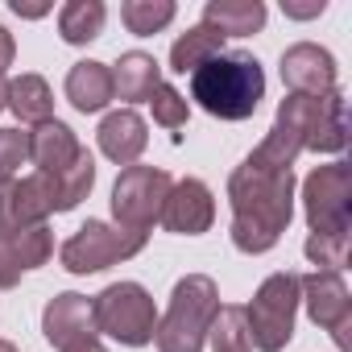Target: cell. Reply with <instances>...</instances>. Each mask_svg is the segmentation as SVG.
Instances as JSON below:
<instances>
[{
  "label": "cell",
  "mask_w": 352,
  "mask_h": 352,
  "mask_svg": "<svg viewBox=\"0 0 352 352\" xmlns=\"http://www.w3.org/2000/svg\"><path fill=\"white\" fill-rule=\"evenodd\" d=\"M13 249H17L21 270H38V265H46L50 253H54V232H50L46 224L25 228V232H13Z\"/></svg>",
  "instance_id": "4316f807"
},
{
  "label": "cell",
  "mask_w": 352,
  "mask_h": 352,
  "mask_svg": "<svg viewBox=\"0 0 352 352\" xmlns=\"http://www.w3.org/2000/svg\"><path fill=\"white\" fill-rule=\"evenodd\" d=\"M157 83H162V67H157L153 54L129 50V54H120V63L112 67V96H116V100L141 104V100L153 96Z\"/></svg>",
  "instance_id": "2e32d148"
},
{
  "label": "cell",
  "mask_w": 352,
  "mask_h": 352,
  "mask_svg": "<svg viewBox=\"0 0 352 352\" xmlns=\"http://www.w3.org/2000/svg\"><path fill=\"white\" fill-rule=\"evenodd\" d=\"M224 54V38L212 30V25H191L179 42L170 46V71H179V75H195L204 63L220 58Z\"/></svg>",
  "instance_id": "d6986e66"
},
{
  "label": "cell",
  "mask_w": 352,
  "mask_h": 352,
  "mask_svg": "<svg viewBox=\"0 0 352 352\" xmlns=\"http://www.w3.org/2000/svg\"><path fill=\"white\" fill-rule=\"evenodd\" d=\"M232 245L241 253H270L294 216V170L270 166L249 153L228 179Z\"/></svg>",
  "instance_id": "6da1fadb"
},
{
  "label": "cell",
  "mask_w": 352,
  "mask_h": 352,
  "mask_svg": "<svg viewBox=\"0 0 352 352\" xmlns=\"http://www.w3.org/2000/svg\"><path fill=\"white\" fill-rule=\"evenodd\" d=\"M67 100L75 104V112H104L116 96H112V67L83 58L67 71Z\"/></svg>",
  "instance_id": "9a60e30c"
},
{
  "label": "cell",
  "mask_w": 352,
  "mask_h": 352,
  "mask_svg": "<svg viewBox=\"0 0 352 352\" xmlns=\"http://www.w3.org/2000/svg\"><path fill=\"white\" fill-rule=\"evenodd\" d=\"M91 319H96V336H112L129 348H141L153 340L157 307L141 282H112L91 298Z\"/></svg>",
  "instance_id": "277c9868"
},
{
  "label": "cell",
  "mask_w": 352,
  "mask_h": 352,
  "mask_svg": "<svg viewBox=\"0 0 352 352\" xmlns=\"http://www.w3.org/2000/svg\"><path fill=\"white\" fill-rule=\"evenodd\" d=\"M54 216V179L50 174H30V179L13 183V228H38Z\"/></svg>",
  "instance_id": "ac0fdd59"
},
{
  "label": "cell",
  "mask_w": 352,
  "mask_h": 352,
  "mask_svg": "<svg viewBox=\"0 0 352 352\" xmlns=\"http://www.w3.org/2000/svg\"><path fill=\"white\" fill-rule=\"evenodd\" d=\"M9 112L21 124H42L54 120V91L42 75H17L9 83Z\"/></svg>",
  "instance_id": "ffe728a7"
},
{
  "label": "cell",
  "mask_w": 352,
  "mask_h": 352,
  "mask_svg": "<svg viewBox=\"0 0 352 352\" xmlns=\"http://www.w3.org/2000/svg\"><path fill=\"white\" fill-rule=\"evenodd\" d=\"M13 58H17V42H13V34L0 25V75H5V67H13Z\"/></svg>",
  "instance_id": "1f68e13d"
},
{
  "label": "cell",
  "mask_w": 352,
  "mask_h": 352,
  "mask_svg": "<svg viewBox=\"0 0 352 352\" xmlns=\"http://www.w3.org/2000/svg\"><path fill=\"white\" fill-rule=\"evenodd\" d=\"M298 302H307V315L315 319V327L331 331V340L344 348L348 344V323H352V298H348V286L340 274H327V270H315L307 278H298Z\"/></svg>",
  "instance_id": "9c48e42d"
},
{
  "label": "cell",
  "mask_w": 352,
  "mask_h": 352,
  "mask_svg": "<svg viewBox=\"0 0 352 352\" xmlns=\"http://www.w3.org/2000/svg\"><path fill=\"white\" fill-rule=\"evenodd\" d=\"M174 13H179V5H174V0H124V5H120V21H124V30L137 34V38L162 34V30L174 21Z\"/></svg>",
  "instance_id": "603a6c76"
},
{
  "label": "cell",
  "mask_w": 352,
  "mask_h": 352,
  "mask_svg": "<svg viewBox=\"0 0 352 352\" xmlns=\"http://www.w3.org/2000/svg\"><path fill=\"white\" fill-rule=\"evenodd\" d=\"M216 311H220V290L208 274H187L183 282H174L170 307L153 327L157 352H204Z\"/></svg>",
  "instance_id": "3957f363"
},
{
  "label": "cell",
  "mask_w": 352,
  "mask_h": 352,
  "mask_svg": "<svg viewBox=\"0 0 352 352\" xmlns=\"http://www.w3.org/2000/svg\"><path fill=\"white\" fill-rule=\"evenodd\" d=\"M79 153L83 145L63 120H42L30 129V162L38 166V174H63Z\"/></svg>",
  "instance_id": "5bb4252c"
},
{
  "label": "cell",
  "mask_w": 352,
  "mask_h": 352,
  "mask_svg": "<svg viewBox=\"0 0 352 352\" xmlns=\"http://www.w3.org/2000/svg\"><path fill=\"white\" fill-rule=\"evenodd\" d=\"M42 331H46V340H50L58 352L71 348V344H79V340H87V336H96L91 298H83V294H75V290L54 294V298L46 302V311H42Z\"/></svg>",
  "instance_id": "7c38bea8"
},
{
  "label": "cell",
  "mask_w": 352,
  "mask_h": 352,
  "mask_svg": "<svg viewBox=\"0 0 352 352\" xmlns=\"http://www.w3.org/2000/svg\"><path fill=\"white\" fill-rule=\"evenodd\" d=\"M191 100L220 120H249L265 100V71L253 54H220L191 75Z\"/></svg>",
  "instance_id": "7a4b0ae2"
},
{
  "label": "cell",
  "mask_w": 352,
  "mask_h": 352,
  "mask_svg": "<svg viewBox=\"0 0 352 352\" xmlns=\"http://www.w3.org/2000/svg\"><path fill=\"white\" fill-rule=\"evenodd\" d=\"M294 311H298V274H270L253 302L245 307L249 319V344L257 352H282L294 340Z\"/></svg>",
  "instance_id": "5b68a950"
},
{
  "label": "cell",
  "mask_w": 352,
  "mask_h": 352,
  "mask_svg": "<svg viewBox=\"0 0 352 352\" xmlns=\"http://www.w3.org/2000/svg\"><path fill=\"white\" fill-rule=\"evenodd\" d=\"M302 216H307L311 232H348L352 228V166L348 162H327L307 174Z\"/></svg>",
  "instance_id": "ba28073f"
},
{
  "label": "cell",
  "mask_w": 352,
  "mask_h": 352,
  "mask_svg": "<svg viewBox=\"0 0 352 352\" xmlns=\"http://www.w3.org/2000/svg\"><path fill=\"white\" fill-rule=\"evenodd\" d=\"M208 344H212V352H253V344H249V319H245V307H220V311H216V319H212Z\"/></svg>",
  "instance_id": "d4e9b609"
},
{
  "label": "cell",
  "mask_w": 352,
  "mask_h": 352,
  "mask_svg": "<svg viewBox=\"0 0 352 352\" xmlns=\"http://www.w3.org/2000/svg\"><path fill=\"white\" fill-rule=\"evenodd\" d=\"M170 174L162 166H124L120 179L112 187V220L116 228H129V232H145L157 224L162 216V204L170 195Z\"/></svg>",
  "instance_id": "8992f818"
},
{
  "label": "cell",
  "mask_w": 352,
  "mask_h": 352,
  "mask_svg": "<svg viewBox=\"0 0 352 352\" xmlns=\"http://www.w3.org/2000/svg\"><path fill=\"white\" fill-rule=\"evenodd\" d=\"M0 352H17V344H9V340H0Z\"/></svg>",
  "instance_id": "d590c367"
},
{
  "label": "cell",
  "mask_w": 352,
  "mask_h": 352,
  "mask_svg": "<svg viewBox=\"0 0 352 352\" xmlns=\"http://www.w3.org/2000/svg\"><path fill=\"white\" fill-rule=\"evenodd\" d=\"M145 104L153 108V120H157L162 129H183V124H187V116H191V104H187L179 91H174L170 83H157V87H153V96H149Z\"/></svg>",
  "instance_id": "83f0119b"
},
{
  "label": "cell",
  "mask_w": 352,
  "mask_h": 352,
  "mask_svg": "<svg viewBox=\"0 0 352 352\" xmlns=\"http://www.w3.org/2000/svg\"><path fill=\"white\" fill-rule=\"evenodd\" d=\"M327 5H323V0H315V5H290V0H282V13L286 17H298V21H307V17H319Z\"/></svg>",
  "instance_id": "4dcf8cb0"
},
{
  "label": "cell",
  "mask_w": 352,
  "mask_h": 352,
  "mask_svg": "<svg viewBox=\"0 0 352 352\" xmlns=\"http://www.w3.org/2000/svg\"><path fill=\"white\" fill-rule=\"evenodd\" d=\"M30 162V133L0 129V183H17V170Z\"/></svg>",
  "instance_id": "f1b7e54d"
},
{
  "label": "cell",
  "mask_w": 352,
  "mask_h": 352,
  "mask_svg": "<svg viewBox=\"0 0 352 352\" xmlns=\"http://www.w3.org/2000/svg\"><path fill=\"white\" fill-rule=\"evenodd\" d=\"M212 220H216V199H212L208 183H199V179L174 183L162 204V216H157V224L166 232H179V236H199L212 228Z\"/></svg>",
  "instance_id": "30bf717a"
},
{
  "label": "cell",
  "mask_w": 352,
  "mask_h": 352,
  "mask_svg": "<svg viewBox=\"0 0 352 352\" xmlns=\"http://www.w3.org/2000/svg\"><path fill=\"white\" fill-rule=\"evenodd\" d=\"M63 352H108V348L100 344V336H87V340H79V344H71V348H63Z\"/></svg>",
  "instance_id": "d6a6232c"
},
{
  "label": "cell",
  "mask_w": 352,
  "mask_h": 352,
  "mask_svg": "<svg viewBox=\"0 0 352 352\" xmlns=\"http://www.w3.org/2000/svg\"><path fill=\"white\" fill-rule=\"evenodd\" d=\"M13 13L17 17H42V13H50L46 5H21V0H13Z\"/></svg>",
  "instance_id": "836d02e7"
},
{
  "label": "cell",
  "mask_w": 352,
  "mask_h": 352,
  "mask_svg": "<svg viewBox=\"0 0 352 352\" xmlns=\"http://www.w3.org/2000/svg\"><path fill=\"white\" fill-rule=\"evenodd\" d=\"M54 179V212H71V208H79L87 195H91V187H96V157L83 149L63 174H50Z\"/></svg>",
  "instance_id": "7402d4cb"
},
{
  "label": "cell",
  "mask_w": 352,
  "mask_h": 352,
  "mask_svg": "<svg viewBox=\"0 0 352 352\" xmlns=\"http://www.w3.org/2000/svg\"><path fill=\"white\" fill-rule=\"evenodd\" d=\"M282 83L290 87V96H327V91H336L331 50H323L315 42H294L282 54Z\"/></svg>",
  "instance_id": "8fae6325"
},
{
  "label": "cell",
  "mask_w": 352,
  "mask_h": 352,
  "mask_svg": "<svg viewBox=\"0 0 352 352\" xmlns=\"http://www.w3.org/2000/svg\"><path fill=\"white\" fill-rule=\"evenodd\" d=\"M104 21H108V9L100 0H71V5L58 9V34L67 46H87L104 34Z\"/></svg>",
  "instance_id": "44dd1931"
},
{
  "label": "cell",
  "mask_w": 352,
  "mask_h": 352,
  "mask_svg": "<svg viewBox=\"0 0 352 352\" xmlns=\"http://www.w3.org/2000/svg\"><path fill=\"white\" fill-rule=\"evenodd\" d=\"M344 145H348V120H344V91L336 87L327 96V104H323V116H319L307 149H315V153H340Z\"/></svg>",
  "instance_id": "cb8c5ba5"
},
{
  "label": "cell",
  "mask_w": 352,
  "mask_h": 352,
  "mask_svg": "<svg viewBox=\"0 0 352 352\" xmlns=\"http://www.w3.org/2000/svg\"><path fill=\"white\" fill-rule=\"evenodd\" d=\"M5 108H9V79L0 75V112H5Z\"/></svg>",
  "instance_id": "e575fe53"
},
{
  "label": "cell",
  "mask_w": 352,
  "mask_h": 352,
  "mask_svg": "<svg viewBox=\"0 0 352 352\" xmlns=\"http://www.w3.org/2000/svg\"><path fill=\"white\" fill-rule=\"evenodd\" d=\"M145 249V232H129L104 220H87L83 228H75V236L63 245V270L67 274H100L116 261H129Z\"/></svg>",
  "instance_id": "52a82bcc"
},
{
  "label": "cell",
  "mask_w": 352,
  "mask_h": 352,
  "mask_svg": "<svg viewBox=\"0 0 352 352\" xmlns=\"http://www.w3.org/2000/svg\"><path fill=\"white\" fill-rule=\"evenodd\" d=\"M302 253L311 257V265H319L327 274H340L348 265V253H352V232H311Z\"/></svg>",
  "instance_id": "484cf974"
},
{
  "label": "cell",
  "mask_w": 352,
  "mask_h": 352,
  "mask_svg": "<svg viewBox=\"0 0 352 352\" xmlns=\"http://www.w3.org/2000/svg\"><path fill=\"white\" fill-rule=\"evenodd\" d=\"M21 261H17V249H13V236H0V290H13L21 282Z\"/></svg>",
  "instance_id": "f546056e"
},
{
  "label": "cell",
  "mask_w": 352,
  "mask_h": 352,
  "mask_svg": "<svg viewBox=\"0 0 352 352\" xmlns=\"http://www.w3.org/2000/svg\"><path fill=\"white\" fill-rule=\"evenodd\" d=\"M204 25H212L220 38H249L265 25V5L261 0H208Z\"/></svg>",
  "instance_id": "e0dca14e"
},
{
  "label": "cell",
  "mask_w": 352,
  "mask_h": 352,
  "mask_svg": "<svg viewBox=\"0 0 352 352\" xmlns=\"http://www.w3.org/2000/svg\"><path fill=\"white\" fill-rule=\"evenodd\" d=\"M96 141H100V153H104L108 162H116V166H137V157H141L145 145H149V129H145V120H141L133 108H116V112H108V116L100 120Z\"/></svg>",
  "instance_id": "4fadbf2b"
}]
</instances>
